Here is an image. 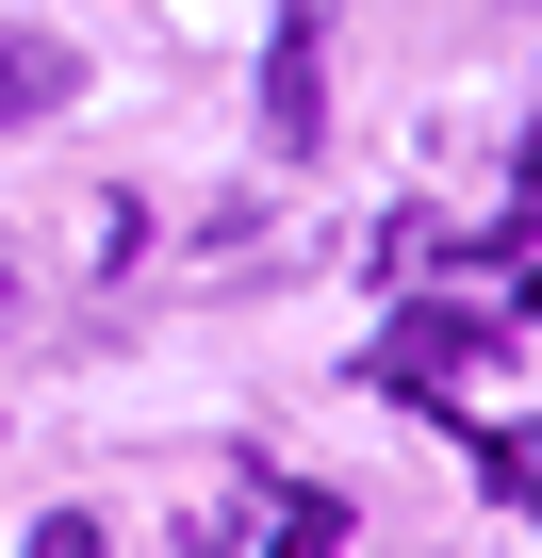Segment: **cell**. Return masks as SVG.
I'll return each mask as SVG.
<instances>
[{"mask_svg": "<svg viewBox=\"0 0 542 558\" xmlns=\"http://www.w3.org/2000/svg\"><path fill=\"white\" fill-rule=\"evenodd\" d=\"M50 99H67V50H50V34H0V132L50 116Z\"/></svg>", "mask_w": 542, "mask_h": 558, "instance_id": "cell-1", "label": "cell"}]
</instances>
